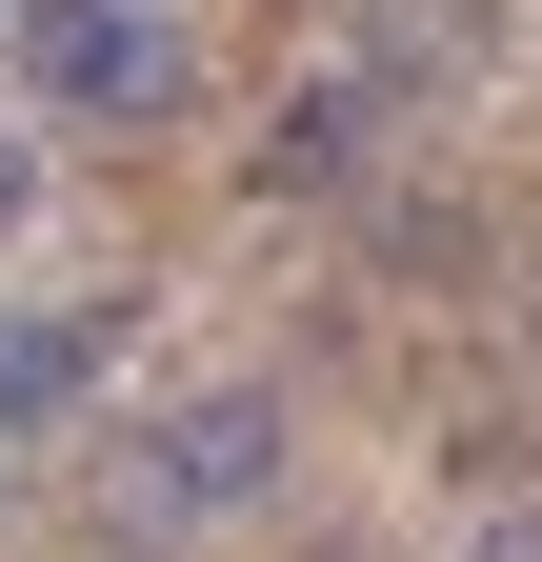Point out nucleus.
<instances>
[{"instance_id": "obj_1", "label": "nucleus", "mask_w": 542, "mask_h": 562, "mask_svg": "<svg viewBox=\"0 0 542 562\" xmlns=\"http://www.w3.org/2000/svg\"><path fill=\"white\" fill-rule=\"evenodd\" d=\"M181 21H142V0H21V101L60 121H181Z\"/></svg>"}, {"instance_id": "obj_2", "label": "nucleus", "mask_w": 542, "mask_h": 562, "mask_svg": "<svg viewBox=\"0 0 542 562\" xmlns=\"http://www.w3.org/2000/svg\"><path fill=\"white\" fill-rule=\"evenodd\" d=\"M282 442H302L282 382H201V402L161 422V482H181L201 522H241V503H282Z\"/></svg>"}, {"instance_id": "obj_3", "label": "nucleus", "mask_w": 542, "mask_h": 562, "mask_svg": "<svg viewBox=\"0 0 542 562\" xmlns=\"http://www.w3.org/2000/svg\"><path fill=\"white\" fill-rule=\"evenodd\" d=\"M362 161H382V60H342V81H302L282 121L241 140V181H261V201H342Z\"/></svg>"}, {"instance_id": "obj_4", "label": "nucleus", "mask_w": 542, "mask_h": 562, "mask_svg": "<svg viewBox=\"0 0 542 562\" xmlns=\"http://www.w3.org/2000/svg\"><path fill=\"white\" fill-rule=\"evenodd\" d=\"M101 402V322H0V442H60Z\"/></svg>"}, {"instance_id": "obj_5", "label": "nucleus", "mask_w": 542, "mask_h": 562, "mask_svg": "<svg viewBox=\"0 0 542 562\" xmlns=\"http://www.w3.org/2000/svg\"><path fill=\"white\" fill-rule=\"evenodd\" d=\"M81 503H101V542H181L201 503H181V482H161V442H121L101 482H81Z\"/></svg>"}, {"instance_id": "obj_6", "label": "nucleus", "mask_w": 542, "mask_h": 562, "mask_svg": "<svg viewBox=\"0 0 542 562\" xmlns=\"http://www.w3.org/2000/svg\"><path fill=\"white\" fill-rule=\"evenodd\" d=\"M382 261H402V281H462L483 222H462V201H382Z\"/></svg>"}, {"instance_id": "obj_7", "label": "nucleus", "mask_w": 542, "mask_h": 562, "mask_svg": "<svg viewBox=\"0 0 542 562\" xmlns=\"http://www.w3.org/2000/svg\"><path fill=\"white\" fill-rule=\"evenodd\" d=\"M462 562H542V503H483V522H462Z\"/></svg>"}, {"instance_id": "obj_8", "label": "nucleus", "mask_w": 542, "mask_h": 562, "mask_svg": "<svg viewBox=\"0 0 542 562\" xmlns=\"http://www.w3.org/2000/svg\"><path fill=\"white\" fill-rule=\"evenodd\" d=\"M41 222V140H0V241H21Z\"/></svg>"}]
</instances>
